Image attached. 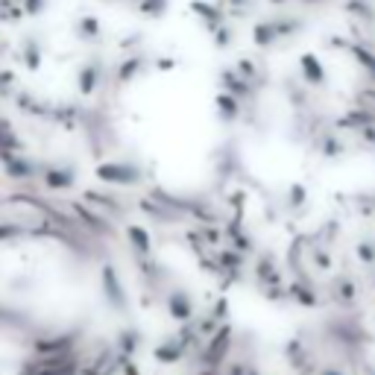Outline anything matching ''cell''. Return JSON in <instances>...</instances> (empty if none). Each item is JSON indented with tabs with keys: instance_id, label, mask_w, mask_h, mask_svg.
Segmentation results:
<instances>
[{
	"instance_id": "obj_1",
	"label": "cell",
	"mask_w": 375,
	"mask_h": 375,
	"mask_svg": "<svg viewBox=\"0 0 375 375\" xmlns=\"http://www.w3.org/2000/svg\"><path fill=\"white\" fill-rule=\"evenodd\" d=\"M100 176L109 179V182H135V179H138L132 167H115V164L100 167Z\"/></svg>"
},
{
	"instance_id": "obj_2",
	"label": "cell",
	"mask_w": 375,
	"mask_h": 375,
	"mask_svg": "<svg viewBox=\"0 0 375 375\" xmlns=\"http://www.w3.org/2000/svg\"><path fill=\"white\" fill-rule=\"evenodd\" d=\"M302 65L308 68V73H311V80H317V83L322 80V68H319V62L314 65V56H305V59H302Z\"/></svg>"
},
{
	"instance_id": "obj_3",
	"label": "cell",
	"mask_w": 375,
	"mask_h": 375,
	"mask_svg": "<svg viewBox=\"0 0 375 375\" xmlns=\"http://www.w3.org/2000/svg\"><path fill=\"white\" fill-rule=\"evenodd\" d=\"M130 235L138 241V249H149V241H147V235L141 229H130Z\"/></svg>"
}]
</instances>
